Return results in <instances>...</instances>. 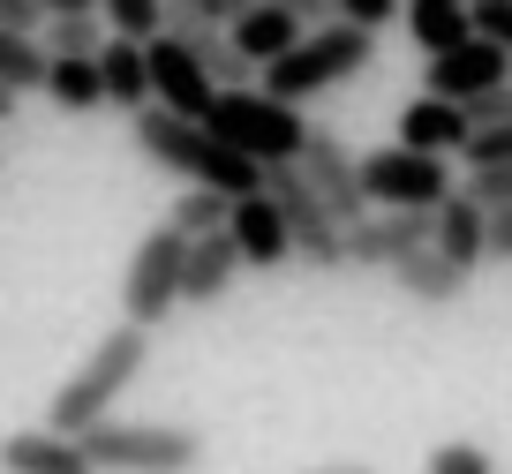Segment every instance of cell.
I'll return each mask as SVG.
<instances>
[{
    "label": "cell",
    "mask_w": 512,
    "mask_h": 474,
    "mask_svg": "<svg viewBox=\"0 0 512 474\" xmlns=\"http://www.w3.org/2000/svg\"><path fill=\"white\" fill-rule=\"evenodd\" d=\"M181 279H189V234H174V226L159 219L144 241H136L128 271H121V324L159 332L166 316L181 309Z\"/></svg>",
    "instance_id": "cell-6"
},
{
    "label": "cell",
    "mask_w": 512,
    "mask_h": 474,
    "mask_svg": "<svg viewBox=\"0 0 512 474\" xmlns=\"http://www.w3.org/2000/svg\"><path fill=\"white\" fill-rule=\"evenodd\" d=\"M400 16H407V0H339V23H362V31H384Z\"/></svg>",
    "instance_id": "cell-29"
},
{
    "label": "cell",
    "mask_w": 512,
    "mask_h": 474,
    "mask_svg": "<svg viewBox=\"0 0 512 474\" xmlns=\"http://www.w3.org/2000/svg\"><path fill=\"white\" fill-rule=\"evenodd\" d=\"M98 474H196L204 467V437L189 422H98L83 437Z\"/></svg>",
    "instance_id": "cell-5"
},
{
    "label": "cell",
    "mask_w": 512,
    "mask_h": 474,
    "mask_svg": "<svg viewBox=\"0 0 512 474\" xmlns=\"http://www.w3.org/2000/svg\"><path fill=\"white\" fill-rule=\"evenodd\" d=\"M46 68H53L46 38H38V31H8V23H0V83H16V91H46Z\"/></svg>",
    "instance_id": "cell-23"
},
{
    "label": "cell",
    "mask_w": 512,
    "mask_h": 474,
    "mask_svg": "<svg viewBox=\"0 0 512 474\" xmlns=\"http://www.w3.org/2000/svg\"><path fill=\"white\" fill-rule=\"evenodd\" d=\"M279 8H294V16H302L309 31H324V23H339V0H279Z\"/></svg>",
    "instance_id": "cell-34"
},
{
    "label": "cell",
    "mask_w": 512,
    "mask_h": 474,
    "mask_svg": "<svg viewBox=\"0 0 512 474\" xmlns=\"http://www.w3.org/2000/svg\"><path fill=\"white\" fill-rule=\"evenodd\" d=\"M16 106H23V91H16V83H0V121H16Z\"/></svg>",
    "instance_id": "cell-39"
},
{
    "label": "cell",
    "mask_w": 512,
    "mask_h": 474,
    "mask_svg": "<svg viewBox=\"0 0 512 474\" xmlns=\"http://www.w3.org/2000/svg\"><path fill=\"white\" fill-rule=\"evenodd\" d=\"M467 8H475V0H467Z\"/></svg>",
    "instance_id": "cell-40"
},
{
    "label": "cell",
    "mask_w": 512,
    "mask_h": 474,
    "mask_svg": "<svg viewBox=\"0 0 512 474\" xmlns=\"http://www.w3.org/2000/svg\"><path fill=\"white\" fill-rule=\"evenodd\" d=\"M0 474H98V459L83 452V437H61V429H8L0 437Z\"/></svg>",
    "instance_id": "cell-14"
},
{
    "label": "cell",
    "mask_w": 512,
    "mask_h": 474,
    "mask_svg": "<svg viewBox=\"0 0 512 474\" xmlns=\"http://www.w3.org/2000/svg\"><path fill=\"white\" fill-rule=\"evenodd\" d=\"M234 204L241 196H226V189H204V181H189V189L166 204V226L174 234H189V241H204V234H226L234 226Z\"/></svg>",
    "instance_id": "cell-22"
},
{
    "label": "cell",
    "mask_w": 512,
    "mask_h": 474,
    "mask_svg": "<svg viewBox=\"0 0 512 474\" xmlns=\"http://www.w3.org/2000/svg\"><path fill=\"white\" fill-rule=\"evenodd\" d=\"M369 61H377V31H362V23H324V31H309L287 61H272L256 83H264L272 98H287V106H309V98L354 83Z\"/></svg>",
    "instance_id": "cell-3"
},
{
    "label": "cell",
    "mask_w": 512,
    "mask_h": 474,
    "mask_svg": "<svg viewBox=\"0 0 512 474\" xmlns=\"http://www.w3.org/2000/svg\"><path fill=\"white\" fill-rule=\"evenodd\" d=\"M166 8H174V0H98L106 31L113 38H136V46H151V38L166 31Z\"/></svg>",
    "instance_id": "cell-26"
},
{
    "label": "cell",
    "mask_w": 512,
    "mask_h": 474,
    "mask_svg": "<svg viewBox=\"0 0 512 474\" xmlns=\"http://www.w3.org/2000/svg\"><path fill=\"white\" fill-rule=\"evenodd\" d=\"M422 474H497V459H490V444L452 437V444H437V452L422 459Z\"/></svg>",
    "instance_id": "cell-27"
},
{
    "label": "cell",
    "mask_w": 512,
    "mask_h": 474,
    "mask_svg": "<svg viewBox=\"0 0 512 474\" xmlns=\"http://www.w3.org/2000/svg\"><path fill=\"white\" fill-rule=\"evenodd\" d=\"M46 98L61 113H98L106 106V76H98V61H53L46 68Z\"/></svg>",
    "instance_id": "cell-24"
},
{
    "label": "cell",
    "mask_w": 512,
    "mask_h": 474,
    "mask_svg": "<svg viewBox=\"0 0 512 474\" xmlns=\"http://www.w3.org/2000/svg\"><path fill=\"white\" fill-rule=\"evenodd\" d=\"M407 38H415L422 53H452L460 38H475V8L467 0H407Z\"/></svg>",
    "instance_id": "cell-21"
},
{
    "label": "cell",
    "mask_w": 512,
    "mask_h": 474,
    "mask_svg": "<svg viewBox=\"0 0 512 474\" xmlns=\"http://www.w3.org/2000/svg\"><path fill=\"white\" fill-rule=\"evenodd\" d=\"M46 16H98V0H38Z\"/></svg>",
    "instance_id": "cell-37"
},
{
    "label": "cell",
    "mask_w": 512,
    "mask_h": 474,
    "mask_svg": "<svg viewBox=\"0 0 512 474\" xmlns=\"http://www.w3.org/2000/svg\"><path fill=\"white\" fill-rule=\"evenodd\" d=\"M475 38L512 53V0H475Z\"/></svg>",
    "instance_id": "cell-30"
},
{
    "label": "cell",
    "mask_w": 512,
    "mask_h": 474,
    "mask_svg": "<svg viewBox=\"0 0 512 474\" xmlns=\"http://www.w3.org/2000/svg\"><path fill=\"white\" fill-rule=\"evenodd\" d=\"M98 76H106V106H121V113H144L151 106V53L136 46V38H106Z\"/></svg>",
    "instance_id": "cell-19"
},
{
    "label": "cell",
    "mask_w": 512,
    "mask_h": 474,
    "mask_svg": "<svg viewBox=\"0 0 512 474\" xmlns=\"http://www.w3.org/2000/svg\"><path fill=\"white\" fill-rule=\"evenodd\" d=\"M144 362H151V332H144V324H113V332L83 354L76 377L53 392L46 429H61V437H91L98 422H113V407H121L128 384L144 377Z\"/></svg>",
    "instance_id": "cell-2"
},
{
    "label": "cell",
    "mask_w": 512,
    "mask_h": 474,
    "mask_svg": "<svg viewBox=\"0 0 512 474\" xmlns=\"http://www.w3.org/2000/svg\"><path fill=\"white\" fill-rule=\"evenodd\" d=\"M490 256H497V264H512V204L490 211Z\"/></svg>",
    "instance_id": "cell-35"
},
{
    "label": "cell",
    "mask_w": 512,
    "mask_h": 474,
    "mask_svg": "<svg viewBox=\"0 0 512 474\" xmlns=\"http://www.w3.org/2000/svg\"><path fill=\"white\" fill-rule=\"evenodd\" d=\"M136 151H144L151 166H166L174 181H204V189H226V196L264 189V166H256V158H241L211 121H189V113H166V106L136 113Z\"/></svg>",
    "instance_id": "cell-1"
},
{
    "label": "cell",
    "mask_w": 512,
    "mask_h": 474,
    "mask_svg": "<svg viewBox=\"0 0 512 474\" xmlns=\"http://www.w3.org/2000/svg\"><path fill=\"white\" fill-rule=\"evenodd\" d=\"M430 241H437V211H369L362 226H347V264L354 271H400Z\"/></svg>",
    "instance_id": "cell-10"
},
{
    "label": "cell",
    "mask_w": 512,
    "mask_h": 474,
    "mask_svg": "<svg viewBox=\"0 0 512 474\" xmlns=\"http://www.w3.org/2000/svg\"><path fill=\"white\" fill-rule=\"evenodd\" d=\"M226 31H234V53H241V61H256V76H264L272 61H287V53L309 38V23L294 16V8H279V0H249Z\"/></svg>",
    "instance_id": "cell-13"
},
{
    "label": "cell",
    "mask_w": 512,
    "mask_h": 474,
    "mask_svg": "<svg viewBox=\"0 0 512 474\" xmlns=\"http://www.w3.org/2000/svg\"><path fill=\"white\" fill-rule=\"evenodd\" d=\"M226 234H234V249H241L249 271H279L294 256V226H287V211H279L264 189L234 204V226H226Z\"/></svg>",
    "instance_id": "cell-15"
},
{
    "label": "cell",
    "mask_w": 512,
    "mask_h": 474,
    "mask_svg": "<svg viewBox=\"0 0 512 474\" xmlns=\"http://www.w3.org/2000/svg\"><path fill=\"white\" fill-rule=\"evenodd\" d=\"M460 158H467V174H490V166H512V121H497V128H475Z\"/></svg>",
    "instance_id": "cell-28"
},
{
    "label": "cell",
    "mask_w": 512,
    "mask_h": 474,
    "mask_svg": "<svg viewBox=\"0 0 512 474\" xmlns=\"http://www.w3.org/2000/svg\"><path fill=\"white\" fill-rule=\"evenodd\" d=\"M0 23L8 31H46V8L38 0H0Z\"/></svg>",
    "instance_id": "cell-33"
},
{
    "label": "cell",
    "mask_w": 512,
    "mask_h": 474,
    "mask_svg": "<svg viewBox=\"0 0 512 474\" xmlns=\"http://www.w3.org/2000/svg\"><path fill=\"white\" fill-rule=\"evenodd\" d=\"M467 189H475V204L505 211V204H512V166H490V174H467Z\"/></svg>",
    "instance_id": "cell-32"
},
{
    "label": "cell",
    "mask_w": 512,
    "mask_h": 474,
    "mask_svg": "<svg viewBox=\"0 0 512 474\" xmlns=\"http://www.w3.org/2000/svg\"><path fill=\"white\" fill-rule=\"evenodd\" d=\"M467 136H475V121H467L460 98L422 91V98H407V106H400V143H415V151L452 158V151H467Z\"/></svg>",
    "instance_id": "cell-16"
},
{
    "label": "cell",
    "mask_w": 512,
    "mask_h": 474,
    "mask_svg": "<svg viewBox=\"0 0 512 474\" xmlns=\"http://www.w3.org/2000/svg\"><path fill=\"white\" fill-rule=\"evenodd\" d=\"M302 174H309V189L332 204V219L339 226H362L369 211V189H362V158L347 151V136L339 128H309V143H302Z\"/></svg>",
    "instance_id": "cell-9"
},
{
    "label": "cell",
    "mask_w": 512,
    "mask_h": 474,
    "mask_svg": "<svg viewBox=\"0 0 512 474\" xmlns=\"http://www.w3.org/2000/svg\"><path fill=\"white\" fill-rule=\"evenodd\" d=\"M437 256H452L460 271L490 264V204H475V189H452L445 204H437Z\"/></svg>",
    "instance_id": "cell-17"
},
{
    "label": "cell",
    "mask_w": 512,
    "mask_h": 474,
    "mask_svg": "<svg viewBox=\"0 0 512 474\" xmlns=\"http://www.w3.org/2000/svg\"><path fill=\"white\" fill-rule=\"evenodd\" d=\"M204 121L219 128L241 158H256V166H287V158H302V143H309L302 106L272 98L264 83H249V91H219V106H211Z\"/></svg>",
    "instance_id": "cell-4"
},
{
    "label": "cell",
    "mask_w": 512,
    "mask_h": 474,
    "mask_svg": "<svg viewBox=\"0 0 512 474\" xmlns=\"http://www.w3.org/2000/svg\"><path fill=\"white\" fill-rule=\"evenodd\" d=\"M264 196L287 211V226H294V256H302L309 271H347V226H339V219H332V204L309 189L302 158H287V166H264Z\"/></svg>",
    "instance_id": "cell-7"
},
{
    "label": "cell",
    "mask_w": 512,
    "mask_h": 474,
    "mask_svg": "<svg viewBox=\"0 0 512 474\" xmlns=\"http://www.w3.org/2000/svg\"><path fill=\"white\" fill-rule=\"evenodd\" d=\"M151 106H166V113H189V121H204L211 106H219V76H211L204 61H196L181 38H151Z\"/></svg>",
    "instance_id": "cell-11"
},
{
    "label": "cell",
    "mask_w": 512,
    "mask_h": 474,
    "mask_svg": "<svg viewBox=\"0 0 512 474\" xmlns=\"http://www.w3.org/2000/svg\"><path fill=\"white\" fill-rule=\"evenodd\" d=\"M302 474H377L369 459H324V467H302Z\"/></svg>",
    "instance_id": "cell-38"
},
{
    "label": "cell",
    "mask_w": 512,
    "mask_h": 474,
    "mask_svg": "<svg viewBox=\"0 0 512 474\" xmlns=\"http://www.w3.org/2000/svg\"><path fill=\"white\" fill-rule=\"evenodd\" d=\"M362 189L377 211H437L452 196V174L437 151H415V143H384V151L362 158Z\"/></svg>",
    "instance_id": "cell-8"
},
{
    "label": "cell",
    "mask_w": 512,
    "mask_h": 474,
    "mask_svg": "<svg viewBox=\"0 0 512 474\" xmlns=\"http://www.w3.org/2000/svg\"><path fill=\"white\" fill-rule=\"evenodd\" d=\"M497 83H512V53L505 46H490V38H460L452 53H430V68H422V91H437V98H482V91H497Z\"/></svg>",
    "instance_id": "cell-12"
},
{
    "label": "cell",
    "mask_w": 512,
    "mask_h": 474,
    "mask_svg": "<svg viewBox=\"0 0 512 474\" xmlns=\"http://www.w3.org/2000/svg\"><path fill=\"white\" fill-rule=\"evenodd\" d=\"M392 286H400L415 309H452V301L467 294V271L452 264V256H437V249H422V256H407L400 271H392Z\"/></svg>",
    "instance_id": "cell-20"
},
{
    "label": "cell",
    "mask_w": 512,
    "mask_h": 474,
    "mask_svg": "<svg viewBox=\"0 0 512 474\" xmlns=\"http://www.w3.org/2000/svg\"><path fill=\"white\" fill-rule=\"evenodd\" d=\"M46 53L53 61H98V53H106V16H46Z\"/></svg>",
    "instance_id": "cell-25"
},
{
    "label": "cell",
    "mask_w": 512,
    "mask_h": 474,
    "mask_svg": "<svg viewBox=\"0 0 512 474\" xmlns=\"http://www.w3.org/2000/svg\"><path fill=\"white\" fill-rule=\"evenodd\" d=\"M467 121H475V128H497V121H512V83H497V91L467 98Z\"/></svg>",
    "instance_id": "cell-31"
},
{
    "label": "cell",
    "mask_w": 512,
    "mask_h": 474,
    "mask_svg": "<svg viewBox=\"0 0 512 474\" xmlns=\"http://www.w3.org/2000/svg\"><path fill=\"white\" fill-rule=\"evenodd\" d=\"M234 271H249V264H241V249H234V234H204V241H189V279H181V309H211V301H226Z\"/></svg>",
    "instance_id": "cell-18"
},
{
    "label": "cell",
    "mask_w": 512,
    "mask_h": 474,
    "mask_svg": "<svg viewBox=\"0 0 512 474\" xmlns=\"http://www.w3.org/2000/svg\"><path fill=\"white\" fill-rule=\"evenodd\" d=\"M174 8H196V16H211V23H234L249 0H174Z\"/></svg>",
    "instance_id": "cell-36"
}]
</instances>
